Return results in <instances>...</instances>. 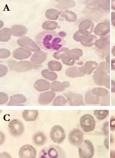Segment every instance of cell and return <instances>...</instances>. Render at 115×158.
<instances>
[{
    "label": "cell",
    "mask_w": 115,
    "mask_h": 158,
    "mask_svg": "<svg viewBox=\"0 0 115 158\" xmlns=\"http://www.w3.org/2000/svg\"><path fill=\"white\" fill-rule=\"evenodd\" d=\"M38 158H66V156L60 147L52 145L41 150Z\"/></svg>",
    "instance_id": "3"
},
{
    "label": "cell",
    "mask_w": 115,
    "mask_h": 158,
    "mask_svg": "<svg viewBox=\"0 0 115 158\" xmlns=\"http://www.w3.org/2000/svg\"><path fill=\"white\" fill-rule=\"evenodd\" d=\"M38 113L37 110H25L22 113V116L25 121H35L37 118Z\"/></svg>",
    "instance_id": "25"
},
{
    "label": "cell",
    "mask_w": 115,
    "mask_h": 158,
    "mask_svg": "<svg viewBox=\"0 0 115 158\" xmlns=\"http://www.w3.org/2000/svg\"><path fill=\"white\" fill-rule=\"evenodd\" d=\"M8 127L10 133L14 137L20 136L24 131L23 124L18 119H13L9 123Z\"/></svg>",
    "instance_id": "8"
},
{
    "label": "cell",
    "mask_w": 115,
    "mask_h": 158,
    "mask_svg": "<svg viewBox=\"0 0 115 158\" xmlns=\"http://www.w3.org/2000/svg\"><path fill=\"white\" fill-rule=\"evenodd\" d=\"M80 124L84 132H89L95 130L96 121L92 115L86 114L80 119Z\"/></svg>",
    "instance_id": "5"
},
{
    "label": "cell",
    "mask_w": 115,
    "mask_h": 158,
    "mask_svg": "<svg viewBox=\"0 0 115 158\" xmlns=\"http://www.w3.org/2000/svg\"><path fill=\"white\" fill-rule=\"evenodd\" d=\"M109 140L108 138H106L105 141V144L107 149H109Z\"/></svg>",
    "instance_id": "54"
},
{
    "label": "cell",
    "mask_w": 115,
    "mask_h": 158,
    "mask_svg": "<svg viewBox=\"0 0 115 158\" xmlns=\"http://www.w3.org/2000/svg\"><path fill=\"white\" fill-rule=\"evenodd\" d=\"M55 94L52 91H48L41 94L38 99L40 105H46L51 103L55 97Z\"/></svg>",
    "instance_id": "15"
},
{
    "label": "cell",
    "mask_w": 115,
    "mask_h": 158,
    "mask_svg": "<svg viewBox=\"0 0 115 158\" xmlns=\"http://www.w3.org/2000/svg\"><path fill=\"white\" fill-rule=\"evenodd\" d=\"M97 40V37L96 36L89 35L80 43L81 45L84 47H91L95 44Z\"/></svg>",
    "instance_id": "29"
},
{
    "label": "cell",
    "mask_w": 115,
    "mask_h": 158,
    "mask_svg": "<svg viewBox=\"0 0 115 158\" xmlns=\"http://www.w3.org/2000/svg\"><path fill=\"white\" fill-rule=\"evenodd\" d=\"M79 153L80 158H92L95 153L93 144L90 140H84L79 147Z\"/></svg>",
    "instance_id": "4"
},
{
    "label": "cell",
    "mask_w": 115,
    "mask_h": 158,
    "mask_svg": "<svg viewBox=\"0 0 115 158\" xmlns=\"http://www.w3.org/2000/svg\"><path fill=\"white\" fill-rule=\"evenodd\" d=\"M17 43L20 47L26 48L33 52H38L40 50V48L29 37H22L18 38Z\"/></svg>",
    "instance_id": "10"
},
{
    "label": "cell",
    "mask_w": 115,
    "mask_h": 158,
    "mask_svg": "<svg viewBox=\"0 0 115 158\" xmlns=\"http://www.w3.org/2000/svg\"><path fill=\"white\" fill-rule=\"evenodd\" d=\"M84 101L88 105H98L100 103V97L96 96L90 90L86 92L84 95Z\"/></svg>",
    "instance_id": "24"
},
{
    "label": "cell",
    "mask_w": 115,
    "mask_h": 158,
    "mask_svg": "<svg viewBox=\"0 0 115 158\" xmlns=\"http://www.w3.org/2000/svg\"><path fill=\"white\" fill-rule=\"evenodd\" d=\"M63 38L60 33L48 30L39 33L36 36L35 41L43 49L52 52L58 50L64 45Z\"/></svg>",
    "instance_id": "1"
},
{
    "label": "cell",
    "mask_w": 115,
    "mask_h": 158,
    "mask_svg": "<svg viewBox=\"0 0 115 158\" xmlns=\"http://www.w3.org/2000/svg\"><path fill=\"white\" fill-rule=\"evenodd\" d=\"M49 70L52 71H60L62 69V65L61 63L56 60H51L48 63Z\"/></svg>",
    "instance_id": "39"
},
{
    "label": "cell",
    "mask_w": 115,
    "mask_h": 158,
    "mask_svg": "<svg viewBox=\"0 0 115 158\" xmlns=\"http://www.w3.org/2000/svg\"><path fill=\"white\" fill-rule=\"evenodd\" d=\"M12 35L22 37L27 33L28 30L24 26L22 25H14L10 29Z\"/></svg>",
    "instance_id": "21"
},
{
    "label": "cell",
    "mask_w": 115,
    "mask_h": 158,
    "mask_svg": "<svg viewBox=\"0 0 115 158\" xmlns=\"http://www.w3.org/2000/svg\"><path fill=\"white\" fill-rule=\"evenodd\" d=\"M98 67V64L95 61H89L86 62L84 66L80 67L79 69L84 74L90 75Z\"/></svg>",
    "instance_id": "20"
},
{
    "label": "cell",
    "mask_w": 115,
    "mask_h": 158,
    "mask_svg": "<svg viewBox=\"0 0 115 158\" xmlns=\"http://www.w3.org/2000/svg\"><path fill=\"white\" fill-rule=\"evenodd\" d=\"M103 131L105 136H108L109 134V122L108 121L105 122L103 124Z\"/></svg>",
    "instance_id": "46"
},
{
    "label": "cell",
    "mask_w": 115,
    "mask_h": 158,
    "mask_svg": "<svg viewBox=\"0 0 115 158\" xmlns=\"http://www.w3.org/2000/svg\"><path fill=\"white\" fill-rule=\"evenodd\" d=\"M33 143L36 146H43L47 141V138L43 132L41 131L37 132L33 135Z\"/></svg>",
    "instance_id": "23"
},
{
    "label": "cell",
    "mask_w": 115,
    "mask_h": 158,
    "mask_svg": "<svg viewBox=\"0 0 115 158\" xmlns=\"http://www.w3.org/2000/svg\"><path fill=\"white\" fill-rule=\"evenodd\" d=\"M36 149L30 145L22 146L19 152L20 158H36Z\"/></svg>",
    "instance_id": "12"
},
{
    "label": "cell",
    "mask_w": 115,
    "mask_h": 158,
    "mask_svg": "<svg viewBox=\"0 0 115 158\" xmlns=\"http://www.w3.org/2000/svg\"><path fill=\"white\" fill-rule=\"evenodd\" d=\"M83 55L82 50L80 49H71L68 52V55L72 57L76 60H79L80 57Z\"/></svg>",
    "instance_id": "37"
},
{
    "label": "cell",
    "mask_w": 115,
    "mask_h": 158,
    "mask_svg": "<svg viewBox=\"0 0 115 158\" xmlns=\"http://www.w3.org/2000/svg\"><path fill=\"white\" fill-rule=\"evenodd\" d=\"M111 92L112 93H115V81L111 80Z\"/></svg>",
    "instance_id": "51"
},
{
    "label": "cell",
    "mask_w": 115,
    "mask_h": 158,
    "mask_svg": "<svg viewBox=\"0 0 115 158\" xmlns=\"http://www.w3.org/2000/svg\"><path fill=\"white\" fill-rule=\"evenodd\" d=\"M47 58V53L46 52L39 51L33 54L31 58V63L35 66L38 67L45 61Z\"/></svg>",
    "instance_id": "14"
},
{
    "label": "cell",
    "mask_w": 115,
    "mask_h": 158,
    "mask_svg": "<svg viewBox=\"0 0 115 158\" xmlns=\"http://www.w3.org/2000/svg\"><path fill=\"white\" fill-rule=\"evenodd\" d=\"M8 72L7 67L3 65H1V77L5 76Z\"/></svg>",
    "instance_id": "47"
},
{
    "label": "cell",
    "mask_w": 115,
    "mask_h": 158,
    "mask_svg": "<svg viewBox=\"0 0 115 158\" xmlns=\"http://www.w3.org/2000/svg\"><path fill=\"white\" fill-rule=\"evenodd\" d=\"M11 35L10 29L4 28L0 32V41L2 42H7L10 39Z\"/></svg>",
    "instance_id": "31"
},
{
    "label": "cell",
    "mask_w": 115,
    "mask_h": 158,
    "mask_svg": "<svg viewBox=\"0 0 115 158\" xmlns=\"http://www.w3.org/2000/svg\"><path fill=\"white\" fill-rule=\"evenodd\" d=\"M111 70L115 71V59L111 60Z\"/></svg>",
    "instance_id": "52"
},
{
    "label": "cell",
    "mask_w": 115,
    "mask_h": 158,
    "mask_svg": "<svg viewBox=\"0 0 115 158\" xmlns=\"http://www.w3.org/2000/svg\"><path fill=\"white\" fill-rule=\"evenodd\" d=\"M111 24L115 27V12H112L111 15Z\"/></svg>",
    "instance_id": "50"
},
{
    "label": "cell",
    "mask_w": 115,
    "mask_h": 158,
    "mask_svg": "<svg viewBox=\"0 0 115 158\" xmlns=\"http://www.w3.org/2000/svg\"><path fill=\"white\" fill-rule=\"evenodd\" d=\"M9 65L11 70H15L18 72H24L36 68L31 63L28 61L17 62L14 60H10Z\"/></svg>",
    "instance_id": "9"
},
{
    "label": "cell",
    "mask_w": 115,
    "mask_h": 158,
    "mask_svg": "<svg viewBox=\"0 0 115 158\" xmlns=\"http://www.w3.org/2000/svg\"><path fill=\"white\" fill-rule=\"evenodd\" d=\"M68 100L62 96H58L54 100L52 106H63L66 105Z\"/></svg>",
    "instance_id": "41"
},
{
    "label": "cell",
    "mask_w": 115,
    "mask_h": 158,
    "mask_svg": "<svg viewBox=\"0 0 115 158\" xmlns=\"http://www.w3.org/2000/svg\"><path fill=\"white\" fill-rule=\"evenodd\" d=\"M50 135L52 141L58 144L63 143L66 137L64 129L59 125H55L52 127Z\"/></svg>",
    "instance_id": "6"
},
{
    "label": "cell",
    "mask_w": 115,
    "mask_h": 158,
    "mask_svg": "<svg viewBox=\"0 0 115 158\" xmlns=\"http://www.w3.org/2000/svg\"><path fill=\"white\" fill-rule=\"evenodd\" d=\"M110 158H115V151L111 150L110 151Z\"/></svg>",
    "instance_id": "53"
},
{
    "label": "cell",
    "mask_w": 115,
    "mask_h": 158,
    "mask_svg": "<svg viewBox=\"0 0 115 158\" xmlns=\"http://www.w3.org/2000/svg\"><path fill=\"white\" fill-rule=\"evenodd\" d=\"M1 94V98H0V104L4 105L5 104L8 100V96L7 94L4 93V92H1L0 93Z\"/></svg>",
    "instance_id": "43"
},
{
    "label": "cell",
    "mask_w": 115,
    "mask_h": 158,
    "mask_svg": "<svg viewBox=\"0 0 115 158\" xmlns=\"http://www.w3.org/2000/svg\"><path fill=\"white\" fill-rule=\"evenodd\" d=\"M70 87V83L68 81H65L61 82L55 81L51 84L50 89L52 92H60L64 91L65 88Z\"/></svg>",
    "instance_id": "19"
},
{
    "label": "cell",
    "mask_w": 115,
    "mask_h": 158,
    "mask_svg": "<svg viewBox=\"0 0 115 158\" xmlns=\"http://www.w3.org/2000/svg\"><path fill=\"white\" fill-rule=\"evenodd\" d=\"M61 17L65 18L67 21L69 22H74L77 19V15L76 13L68 10L62 11Z\"/></svg>",
    "instance_id": "28"
},
{
    "label": "cell",
    "mask_w": 115,
    "mask_h": 158,
    "mask_svg": "<svg viewBox=\"0 0 115 158\" xmlns=\"http://www.w3.org/2000/svg\"><path fill=\"white\" fill-rule=\"evenodd\" d=\"M109 95H108L105 98H102V100L100 104L101 106H109L110 105Z\"/></svg>",
    "instance_id": "45"
},
{
    "label": "cell",
    "mask_w": 115,
    "mask_h": 158,
    "mask_svg": "<svg viewBox=\"0 0 115 158\" xmlns=\"http://www.w3.org/2000/svg\"><path fill=\"white\" fill-rule=\"evenodd\" d=\"M70 106H84L82 95L79 94L69 93L64 94Z\"/></svg>",
    "instance_id": "11"
},
{
    "label": "cell",
    "mask_w": 115,
    "mask_h": 158,
    "mask_svg": "<svg viewBox=\"0 0 115 158\" xmlns=\"http://www.w3.org/2000/svg\"><path fill=\"white\" fill-rule=\"evenodd\" d=\"M31 55V52L23 48H18L13 52V56L17 60H23L29 58Z\"/></svg>",
    "instance_id": "17"
},
{
    "label": "cell",
    "mask_w": 115,
    "mask_h": 158,
    "mask_svg": "<svg viewBox=\"0 0 115 158\" xmlns=\"http://www.w3.org/2000/svg\"><path fill=\"white\" fill-rule=\"evenodd\" d=\"M89 35L87 33L80 31H76L73 36V38L75 41L81 42Z\"/></svg>",
    "instance_id": "40"
},
{
    "label": "cell",
    "mask_w": 115,
    "mask_h": 158,
    "mask_svg": "<svg viewBox=\"0 0 115 158\" xmlns=\"http://www.w3.org/2000/svg\"><path fill=\"white\" fill-rule=\"evenodd\" d=\"M111 9L115 11V0L111 1Z\"/></svg>",
    "instance_id": "55"
},
{
    "label": "cell",
    "mask_w": 115,
    "mask_h": 158,
    "mask_svg": "<svg viewBox=\"0 0 115 158\" xmlns=\"http://www.w3.org/2000/svg\"><path fill=\"white\" fill-rule=\"evenodd\" d=\"M41 74L45 79L51 81H55L57 78V75L55 73L51 72L48 69L43 70Z\"/></svg>",
    "instance_id": "34"
},
{
    "label": "cell",
    "mask_w": 115,
    "mask_h": 158,
    "mask_svg": "<svg viewBox=\"0 0 115 158\" xmlns=\"http://www.w3.org/2000/svg\"><path fill=\"white\" fill-rule=\"evenodd\" d=\"M62 63L68 66H72L75 64L76 60L68 55L66 56L61 59Z\"/></svg>",
    "instance_id": "42"
},
{
    "label": "cell",
    "mask_w": 115,
    "mask_h": 158,
    "mask_svg": "<svg viewBox=\"0 0 115 158\" xmlns=\"http://www.w3.org/2000/svg\"><path fill=\"white\" fill-rule=\"evenodd\" d=\"M95 45L97 48L100 49L106 48L110 45V37L105 36L101 37L100 39L97 40L96 41Z\"/></svg>",
    "instance_id": "27"
},
{
    "label": "cell",
    "mask_w": 115,
    "mask_h": 158,
    "mask_svg": "<svg viewBox=\"0 0 115 158\" xmlns=\"http://www.w3.org/2000/svg\"><path fill=\"white\" fill-rule=\"evenodd\" d=\"M70 50L68 48H63L60 51L54 52L53 57L57 60H60L68 56Z\"/></svg>",
    "instance_id": "35"
},
{
    "label": "cell",
    "mask_w": 115,
    "mask_h": 158,
    "mask_svg": "<svg viewBox=\"0 0 115 158\" xmlns=\"http://www.w3.org/2000/svg\"><path fill=\"white\" fill-rule=\"evenodd\" d=\"M79 27L80 31L90 35L94 31L95 24L92 21L86 20L81 22Z\"/></svg>",
    "instance_id": "18"
},
{
    "label": "cell",
    "mask_w": 115,
    "mask_h": 158,
    "mask_svg": "<svg viewBox=\"0 0 115 158\" xmlns=\"http://www.w3.org/2000/svg\"><path fill=\"white\" fill-rule=\"evenodd\" d=\"M94 82L97 85L104 86L110 89L109 64L106 62H102L93 73Z\"/></svg>",
    "instance_id": "2"
},
{
    "label": "cell",
    "mask_w": 115,
    "mask_h": 158,
    "mask_svg": "<svg viewBox=\"0 0 115 158\" xmlns=\"http://www.w3.org/2000/svg\"><path fill=\"white\" fill-rule=\"evenodd\" d=\"M0 158H12L9 153L4 152L0 154Z\"/></svg>",
    "instance_id": "49"
},
{
    "label": "cell",
    "mask_w": 115,
    "mask_h": 158,
    "mask_svg": "<svg viewBox=\"0 0 115 158\" xmlns=\"http://www.w3.org/2000/svg\"><path fill=\"white\" fill-rule=\"evenodd\" d=\"M112 53L113 56L115 57V46H114L112 49Z\"/></svg>",
    "instance_id": "56"
},
{
    "label": "cell",
    "mask_w": 115,
    "mask_h": 158,
    "mask_svg": "<svg viewBox=\"0 0 115 158\" xmlns=\"http://www.w3.org/2000/svg\"><path fill=\"white\" fill-rule=\"evenodd\" d=\"M65 74L70 77L75 78L84 76V74L81 72L79 68L73 67L68 68L65 70Z\"/></svg>",
    "instance_id": "26"
},
{
    "label": "cell",
    "mask_w": 115,
    "mask_h": 158,
    "mask_svg": "<svg viewBox=\"0 0 115 158\" xmlns=\"http://www.w3.org/2000/svg\"><path fill=\"white\" fill-rule=\"evenodd\" d=\"M42 27L43 28L44 30H55L58 27V23L55 21L47 20L43 23Z\"/></svg>",
    "instance_id": "38"
},
{
    "label": "cell",
    "mask_w": 115,
    "mask_h": 158,
    "mask_svg": "<svg viewBox=\"0 0 115 158\" xmlns=\"http://www.w3.org/2000/svg\"><path fill=\"white\" fill-rule=\"evenodd\" d=\"M27 98L21 94H16L10 97V100L7 103V106H23V104L26 102Z\"/></svg>",
    "instance_id": "16"
},
{
    "label": "cell",
    "mask_w": 115,
    "mask_h": 158,
    "mask_svg": "<svg viewBox=\"0 0 115 158\" xmlns=\"http://www.w3.org/2000/svg\"><path fill=\"white\" fill-rule=\"evenodd\" d=\"M94 32L97 36L101 37H105L110 32L109 23L101 22L97 24L94 29Z\"/></svg>",
    "instance_id": "13"
},
{
    "label": "cell",
    "mask_w": 115,
    "mask_h": 158,
    "mask_svg": "<svg viewBox=\"0 0 115 158\" xmlns=\"http://www.w3.org/2000/svg\"><path fill=\"white\" fill-rule=\"evenodd\" d=\"M61 14L60 11L55 9H49L46 10L45 15L47 19L52 20H56Z\"/></svg>",
    "instance_id": "32"
},
{
    "label": "cell",
    "mask_w": 115,
    "mask_h": 158,
    "mask_svg": "<svg viewBox=\"0 0 115 158\" xmlns=\"http://www.w3.org/2000/svg\"><path fill=\"white\" fill-rule=\"evenodd\" d=\"M57 7L60 9H65L73 7L76 5V3L72 1H59Z\"/></svg>",
    "instance_id": "36"
},
{
    "label": "cell",
    "mask_w": 115,
    "mask_h": 158,
    "mask_svg": "<svg viewBox=\"0 0 115 158\" xmlns=\"http://www.w3.org/2000/svg\"><path fill=\"white\" fill-rule=\"evenodd\" d=\"M84 134L82 131L77 128L73 129L70 131L68 135L70 143L73 146H80L84 140Z\"/></svg>",
    "instance_id": "7"
},
{
    "label": "cell",
    "mask_w": 115,
    "mask_h": 158,
    "mask_svg": "<svg viewBox=\"0 0 115 158\" xmlns=\"http://www.w3.org/2000/svg\"><path fill=\"white\" fill-rule=\"evenodd\" d=\"M34 87L38 92H43L50 88L51 84L48 81L45 80L40 79L35 82Z\"/></svg>",
    "instance_id": "22"
},
{
    "label": "cell",
    "mask_w": 115,
    "mask_h": 158,
    "mask_svg": "<svg viewBox=\"0 0 115 158\" xmlns=\"http://www.w3.org/2000/svg\"><path fill=\"white\" fill-rule=\"evenodd\" d=\"M110 131H114L115 130V118L111 117L110 119Z\"/></svg>",
    "instance_id": "48"
},
{
    "label": "cell",
    "mask_w": 115,
    "mask_h": 158,
    "mask_svg": "<svg viewBox=\"0 0 115 158\" xmlns=\"http://www.w3.org/2000/svg\"><path fill=\"white\" fill-rule=\"evenodd\" d=\"M91 92L94 95L98 97H106L109 94L108 90L103 87L94 88Z\"/></svg>",
    "instance_id": "30"
},
{
    "label": "cell",
    "mask_w": 115,
    "mask_h": 158,
    "mask_svg": "<svg viewBox=\"0 0 115 158\" xmlns=\"http://www.w3.org/2000/svg\"><path fill=\"white\" fill-rule=\"evenodd\" d=\"M1 59L7 58L10 56V52L7 49H1Z\"/></svg>",
    "instance_id": "44"
},
{
    "label": "cell",
    "mask_w": 115,
    "mask_h": 158,
    "mask_svg": "<svg viewBox=\"0 0 115 158\" xmlns=\"http://www.w3.org/2000/svg\"><path fill=\"white\" fill-rule=\"evenodd\" d=\"M94 114L99 120H103L106 119L109 114L108 110H95Z\"/></svg>",
    "instance_id": "33"
}]
</instances>
